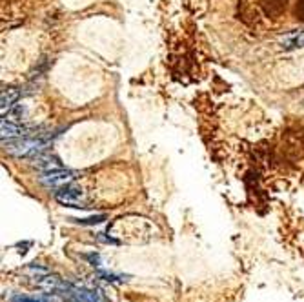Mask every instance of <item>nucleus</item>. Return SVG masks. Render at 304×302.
I'll return each mask as SVG.
<instances>
[{"instance_id":"39448f33","label":"nucleus","mask_w":304,"mask_h":302,"mask_svg":"<svg viewBox=\"0 0 304 302\" xmlns=\"http://www.w3.org/2000/svg\"><path fill=\"white\" fill-rule=\"evenodd\" d=\"M68 301L69 302H102L100 297H98L95 291L86 289V288H73V286H71L68 291Z\"/></svg>"},{"instance_id":"1a4fd4ad","label":"nucleus","mask_w":304,"mask_h":302,"mask_svg":"<svg viewBox=\"0 0 304 302\" xmlns=\"http://www.w3.org/2000/svg\"><path fill=\"white\" fill-rule=\"evenodd\" d=\"M26 273L31 277V279H42V277H46V275H49V269L44 268V266H37V264H31V266H28L26 268Z\"/></svg>"},{"instance_id":"0eeeda50","label":"nucleus","mask_w":304,"mask_h":302,"mask_svg":"<svg viewBox=\"0 0 304 302\" xmlns=\"http://www.w3.org/2000/svg\"><path fill=\"white\" fill-rule=\"evenodd\" d=\"M284 49H295V48H304V31H291V33L284 35L281 38Z\"/></svg>"},{"instance_id":"f257e3e1","label":"nucleus","mask_w":304,"mask_h":302,"mask_svg":"<svg viewBox=\"0 0 304 302\" xmlns=\"http://www.w3.org/2000/svg\"><path fill=\"white\" fill-rule=\"evenodd\" d=\"M4 148L7 153H11L15 157H37L46 150V142L33 137L11 138L7 142L4 140Z\"/></svg>"},{"instance_id":"7ed1b4c3","label":"nucleus","mask_w":304,"mask_h":302,"mask_svg":"<svg viewBox=\"0 0 304 302\" xmlns=\"http://www.w3.org/2000/svg\"><path fill=\"white\" fill-rule=\"evenodd\" d=\"M55 199L57 202H60L62 206H69V208H86L82 202V191L80 188L76 186H64L60 189H57L55 193Z\"/></svg>"},{"instance_id":"20e7f679","label":"nucleus","mask_w":304,"mask_h":302,"mask_svg":"<svg viewBox=\"0 0 304 302\" xmlns=\"http://www.w3.org/2000/svg\"><path fill=\"white\" fill-rule=\"evenodd\" d=\"M0 131H2V140H11V138H24V137H31V128L28 126H22L19 122H11V120H2V126H0Z\"/></svg>"},{"instance_id":"f03ea898","label":"nucleus","mask_w":304,"mask_h":302,"mask_svg":"<svg viewBox=\"0 0 304 302\" xmlns=\"http://www.w3.org/2000/svg\"><path fill=\"white\" fill-rule=\"evenodd\" d=\"M75 175L69 171V170H64V168H57V170H51V171H44L40 175V184L48 189H60L64 186H68L73 182Z\"/></svg>"},{"instance_id":"423d86ee","label":"nucleus","mask_w":304,"mask_h":302,"mask_svg":"<svg viewBox=\"0 0 304 302\" xmlns=\"http://www.w3.org/2000/svg\"><path fill=\"white\" fill-rule=\"evenodd\" d=\"M19 96H20V93L15 88H6L2 91V96H0V113H2V117H6L7 113L13 110Z\"/></svg>"},{"instance_id":"9d476101","label":"nucleus","mask_w":304,"mask_h":302,"mask_svg":"<svg viewBox=\"0 0 304 302\" xmlns=\"http://www.w3.org/2000/svg\"><path fill=\"white\" fill-rule=\"evenodd\" d=\"M106 220V215H97V217H90V219H80V224H100Z\"/></svg>"},{"instance_id":"6e6552de","label":"nucleus","mask_w":304,"mask_h":302,"mask_svg":"<svg viewBox=\"0 0 304 302\" xmlns=\"http://www.w3.org/2000/svg\"><path fill=\"white\" fill-rule=\"evenodd\" d=\"M37 168L42 170V171H51V170H57V168H60L58 166V160L55 157H48V155H37Z\"/></svg>"}]
</instances>
